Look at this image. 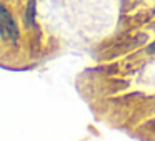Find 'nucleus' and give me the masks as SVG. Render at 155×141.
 I'll return each mask as SVG.
<instances>
[{"instance_id":"nucleus-1","label":"nucleus","mask_w":155,"mask_h":141,"mask_svg":"<svg viewBox=\"0 0 155 141\" xmlns=\"http://www.w3.org/2000/svg\"><path fill=\"white\" fill-rule=\"evenodd\" d=\"M0 35H2V38H5L10 43H17L18 40L17 24L14 22L12 15L8 14V10L4 5H0Z\"/></svg>"},{"instance_id":"nucleus-2","label":"nucleus","mask_w":155,"mask_h":141,"mask_svg":"<svg viewBox=\"0 0 155 141\" xmlns=\"http://www.w3.org/2000/svg\"><path fill=\"white\" fill-rule=\"evenodd\" d=\"M35 20V0H28V7H27V25L30 27Z\"/></svg>"},{"instance_id":"nucleus-3","label":"nucleus","mask_w":155,"mask_h":141,"mask_svg":"<svg viewBox=\"0 0 155 141\" xmlns=\"http://www.w3.org/2000/svg\"><path fill=\"white\" fill-rule=\"evenodd\" d=\"M147 53H155V42H152L147 47Z\"/></svg>"},{"instance_id":"nucleus-4","label":"nucleus","mask_w":155,"mask_h":141,"mask_svg":"<svg viewBox=\"0 0 155 141\" xmlns=\"http://www.w3.org/2000/svg\"><path fill=\"white\" fill-rule=\"evenodd\" d=\"M153 12H155V8H153Z\"/></svg>"}]
</instances>
